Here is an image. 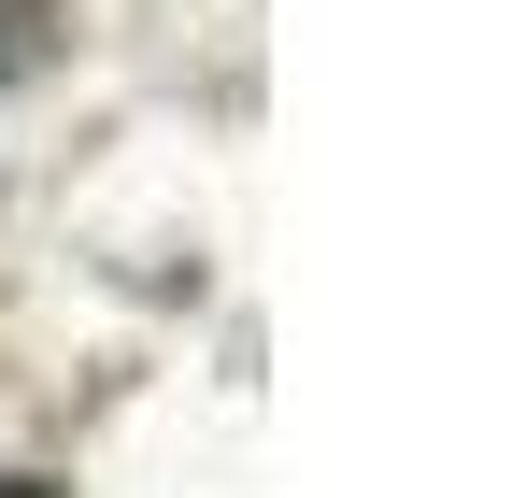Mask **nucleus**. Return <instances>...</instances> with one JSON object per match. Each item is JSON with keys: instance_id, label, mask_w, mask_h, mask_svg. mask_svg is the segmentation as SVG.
<instances>
[{"instance_id": "f257e3e1", "label": "nucleus", "mask_w": 512, "mask_h": 498, "mask_svg": "<svg viewBox=\"0 0 512 498\" xmlns=\"http://www.w3.org/2000/svg\"><path fill=\"white\" fill-rule=\"evenodd\" d=\"M0 498H43V484H0Z\"/></svg>"}]
</instances>
